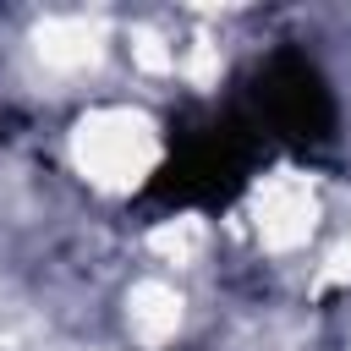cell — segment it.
I'll return each instance as SVG.
<instances>
[{
  "mask_svg": "<svg viewBox=\"0 0 351 351\" xmlns=\"http://www.w3.org/2000/svg\"><path fill=\"white\" fill-rule=\"evenodd\" d=\"M351 280V241H340L335 252H329V263H324V274H318V285L329 291V285H346Z\"/></svg>",
  "mask_w": 351,
  "mask_h": 351,
  "instance_id": "8",
  "label": "cell"
},
{
  "mask_svg": "<svg viewBox=\"0 0 351 351\" xmlns=\"http://www.w3.org/2000/svg\"><path fill=\"white\" fill-rule=\"evenodd\" d=\"M71 159L93 186L132 192L159 165V132H154V121L143 110L110 104V110H93V115H82L71 126Z\"/></svg>",
  "mask_w": 351,
  "mask_h": 351,
  "instance_id": "1",
  "label": "cell"
},
{
  "mask_svg": "<svg viewBox=\"0 0 351 351\" xmlns=\"http://www.w3.org/2000/svg\"><path fill=\"white\" fill-rule=\"evenodd\" d=\"M33 49L49 71H82L104 49V22L99 16H44L33 27Z\"/></svg>",
  "mask_w": 351,
  "mask_h": 351,
  "instance_id": "3",
  "label": "cell"
},
{
  "mask_svg": "<svg viewBox=\"0 0 351 351\" xmlns=\"http://www.w3.org/2000/svg\"><path fill=\"white\" fill-rule=\"evenodd\" d=\"M148 247H154L165 263H186V258L203 247V219H197V214H176V219H165V225L148 230Z\"/></svg>",
  "mask_w": 351,
  "mask_h": 351,
  "instance_id": "5",
  "label": "cell"
},
{
  "mask_svg": "<svg viewBox=\"0 0 351 351\" xmlns=\"http://www.w3.org/2000/svg\"><path fill=\"white\" fill-rule=\"evenodd\" d=\"M126 324H132V335H137L143 346L176 340V329H181V296H176V285H165V280L132 285V296H126Z\"/></svg>",
  "mask_w": 351,
  "mask_h": 351,
  "instance_id": "4",
  "label": "cell"
},
{
  "mask_svg": "<svg viewBox=\"0 0 351 351\" xmlns=\"http://www.w3.org/2000/svg\"><path fill=\"white\" fill-rule=\"evenodd\" d=\"M132 60H137L143 71H176V49H170L154 27H137V33H132Z\"/></svg>",
  "mask_w": 351,
  "mask_h": 351,
  "instance_id": "6",
  "label": "cell"
},
{
  "mask_svg": "<svg viewBox=\"0 0 351 351\" xmlns=\"http://www.w3.org/2000/svg\"><path fill=\"white\" fill-rule=\"evenodd\" d=\"M186 77H192L197 88H208V82L219 77V49H214L208 38H192V49H186Z\"/></svg>",
  "mask_w": 351,
  "mask_h": 351,
  "instance_id": "7",
  "label": "cell"
},
{
  "mask_svg": "<svg viewBox=\"0 0 351 351\" xmlns=\"http://www.w3.org/2000/svg\"><path fill=\"white\" fill-rule=\"evenodd\" d=\"M252 230L269 252H296L318 230V192L302 170H274L252 192Z\"/></svg>",
  "mask_w": 351,
  "mask_h": 351,
  "instance_id": "2",
  "label": "cell"
}]
</instances>
